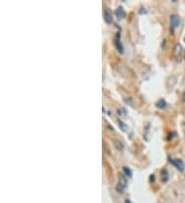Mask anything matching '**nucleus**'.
<instances>
[{
    "label": "nucleus",
    "mask_w": 185,
    "mask_h": 203,
    "mask_svg": "<svg viewBox=\"0 0 185 203\" xmlns=\"http://www.w3.org/2000/svg\"><path fill=\"white\" fill-rule=\"evenodd\" d=\"M169 161L172 163V164L175 166L176 168L178 169V170L182 171L184 169V163L182 160L180 159H172V158H169Z\"/></svg>",
    "instance_id": "obj_1"
},
{
    "label": "nucleus",
    "mask_w": 185,
    "mask_h": 203,
    "mask_svg": "<svg viewBox=\"0 0 185 203\" xmlns=\"http://www.w3.org/2000/svg\"><path fill=\"white\" fill-rule=\"evenodd\" d=\"M125 186H127V179H125L122 174H119V182H118V185L116 186V190L119 192H122L123 189L125 188Z\"/></svg>",
    "instance_id": "obj_2"
},
{
    "label": "nucleus",
    "mask_w": 185,
    "mask_h": 203,
    "mask_svg": "<svg viewBox=\"0 0 185 203\" xmlns=\"http://www.w3.org/2000/svg\"><path fill=\"white\" fill-rule=\"evenodd\" d=\"M182 52H183V49H182V46H181V45L179 44V43H178V44H176L175 49H174V53H175V56H176V59H177V61H180Z\"/></svg>",
    "instance_id": "obj_3"
},
{
    "label": "nucleus",
    "mask_w": 185,
    "mask_h": 203,
    "mask_svg": "<svg viewBox=\"0 0 185 203\" xmlns=\"http://www.w3.org/2000/svg\"><path fill=\"white\" fill-rule=\"evenodd\" d=\"M170 22H171V25H172V27H173V28H176V27L179 26V24H180V19H179L178 16L173 15V16H171Z\"/></svg>",
    "instance_id": "obj_4"
},
{
    "label": "nucleus",
    "mask_w": 185,
    "mask_h": 203,
    "mask_svg": "<svg viewBox=\"0 0 185 203\" xmlns=\"http://www.w3.org/2000/svg\"><path fill=\"white\" fill-rule=\"evenodd\" d=\"M104 19L107 24H112L113 23V18H112V13L110 12V10L106 9L104 11Z\"/></svg>",
    "instance_id": "obj_5"
},
{
    "label": "nucleus",
    "mask_w": 185,
    "mask_h": 203,
    "mask_svg": "<svg viewBox=\"0 0 185 203\" xmlns=\"http://www.w3.org/2000/svg\"><path fill=\"white\" fill-rule=\"evenodd\" d=\"M119 38H120V35H119V33H117V35H116V37H115V45H116L117 50H118L120 53H122L123 52V47H122V42H120Z\"/></svg>",
    "instance_id": "obj_6"
},
{
    "label": "nucleus",
    "mask_w": 185,
    "mask_h": 203,
    "mask_svg": "<svg viewBox=\"0 0 185 203\" xmlns=\"http://www.w3.org/2000/svg\"><path fill=\"white\" fill-rule=\"evenodd\" d=\"M115 13H116L117 18H119V19L125 18V10L122 9V7H118V8H117V9L115 10Z\"/></svg>",
    "instance_id": "obj_7"
},
{
    "label": "nucleus",
    "mask_w": 185,
    "mask_h": 203,
    "mask_svg": "<svg viewBox=\"0 0 185 203\" xmlns=\"http://www.w3.org/2000/svg\"><path fill=\"white\" fill-rule=\"evenodd\" d=\"M161 176L162 182H167L168 179H169V173H168V170H167V169H164V170H161Z\"/></svg>",
    "instance_id": "obj_8"
},
{
    "label": "nucleus",
    "mask_w": 185,
    "mask_h": 203,
    "mask_svg": "<svg viewBox=\"0 0 185 203\" xmlns=\"http://www.w3.org/2000/svg\"><path fill=\"white\" fill-rule=\"evenodd\" d=\"M166 106H167V103H166V101H165L164 98H161V100H158V102L156 103V107L159 108V109L166 108Z\"/></svg>",
    "instance_id": "obj_9"
},
{
    "label": "nucleus",
    "mask_w": 185,
    "mask_h": 203,
    "mask_svg": "<svg viewBox=\"0 0 185 203\" xmlns=\"http://www.w3.org/2000/svg\"><path fill=\"white\" fill-rule=\"evenodd\" d=\"M122 170H123V173H125V174H127L128 176H130V177L132 176V171H131L128 167L123 166V167H122Z\"/></svg>",
    "instance_id": "obj_10"
},
{
    "label": "nucleus",
    "mask_w": 185,
    "mask_h": 203,
    "mask_svg": "<svg viewBox=\"0 0 185 203\" xmlns=\"http://www.w3.org/2000/svg\"><path fill=\"white\" fill-rule=\"evenodd\" d=\"M182 100H183V101L185 102V92L183 94V95H182Z\"/></svg>",
    "instance_id": "obj_11"
},
{
    "label": "nucleus",
    "mask_w": 185,
    "mask_h": 203,
    "mask_svg": "<svg viewBox=\"0 0 185 203\" xmlns=\"http://www.w3.org/2000/svg\"><path fill=\"white\" fill-rule=\"evenodd\" d=\"M125 203H130V201H129V200H127V201H125Z\"/></svg>",
    "instance_id": "obj_12"
},
{
    "label": "nucleus",
    "mask_w": 185,
    "mask_h": 203,
    "mask_svg": "<svg viewBox=\"0 0 185 203\" xmlns=\"http://www.w3.org/2000/svg\"><path fill=\"white\" fill-rule=\"evenodd\" d=\"M184 59H185V50H184Z\"/></svg>",
    "instance_id": "obj_13"
},
{
    "label": "nucleus",
    "mask_w": 185,
    "mask_h": 203,
    "mask_svg": "<svg viewBox=\"0 0 185 203\" xmlns=\"http://www.w3.org/2000/svg\"><path fill=\"white\" fill-rule=\"evenodd\" d=\"M184 40H185V39H184Z\"/></svg>",
    "instance_id": "obj_14"
}]
</instances>
